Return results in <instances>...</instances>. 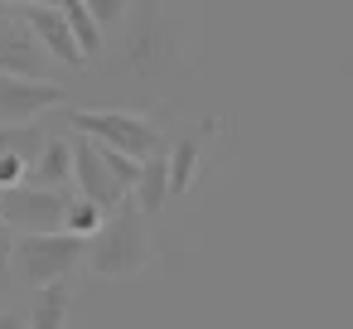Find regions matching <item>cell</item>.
<instances>
[{"label": "cell", "instance_id": "4fadbf2b", "mask_svg": "<svg viewBox=\"0 0 353 329\" xmlns=\"http://www.w3.org/2000/svg\"><path fill=\"white\" fill-rule=\"evenodd\" d=\"M102 223H107V208H97L92 199L78 194V199L63 203V232H73V237H92Z\"/></svg>", "mask_w": 353, "mask_h": 329}, {"label": "cell", "instance_id": "ac0fdd59", "mask_svg": "<svg viewBox=\"0 0 353 329\" xmlns=\"http://www.w3.org/2000/svg\"><path fill=\"white\" fill-rule=\"evenodd\" d=\"M0 329H30V319L15 315V310H0Z\"/></svg>", "mask_w": 353, "mask_h": 329}, {"label": "cell", "instance_id": "7402d4cb", "mask_svg": "<svg viewBox=\"0 0 353 329\" xmlns=\"http://www.w3.org/2000/svg\"><path fill=\"white\" fill-rule=\"evenodd\" d=\"M0 15H6V6H0Z\"/></svg>", "mask_w": 353, "mask_h": 329}, {"label": "cell", "instance_id": "7a4b0ae2", "mask_svg": "<svg viewBox=\"0 0 353 329\" xmlns=\"http://www.w3.org/2000/svg\"><path fill=\"white\" fill-rule=\"evenodd\" d=\"M83 261L92 266V276H107V281H121V276H136L141 261H145V228H141V213L131 208H117L112 223H102L92 237H88V252Z\"/></svg>", "mask_w": 353, "mask_h": 329}, {"label": "cell", "instance_id": "5b68a950", "mask_svg": "<svg viewBox=\"0 0 353 329\" xmlns=\"http://www.w3.org/2000/svg\"><path fill=\"white\" fill-rule=\"evenodd\" d=\"M63 102V88L49 78H20V73H0V126H30L49 107Z\"/></svg>", "mask_w": 353, "mask_h": 329}, {"label": "cell", "instance_id": "e0dca14e", "mask_svg": "<svg viewBox=\"0 0 353 329\" xmlns=\"http://www.w3.org/2000/svg\"><path fill=\"white\" fill-rule=\"evenodd\" d=\"M83 6L92 10V20L107 30V25H117V20H126V0H83Z\"/></svg>", "mask_w": 353, "mask_h": 329}, {"label": "cell", "instance_id": "ba28073f", "mask_svg": "<svg viewBox=\"0 0 353 329\" xmlns=\"http://www.w3.org/2000/svg\"><path fill=\"white\" fill-rule=\"evenodd\" d=\"M44 49L30 34V25H10L0 15V73H20V78H44Z\"/></svg>", "mask_w": 353, "mask_h": 329}, {"label": "cell", "instance_id": "d6986e66", "mask_svg": "<svg viewBox=\"0 0 353 329\" xmlns=\"http://www.w3.org/2000/svg\"><path fill=\"white\" fill-rule=\"evenodd\" d=\"M10 242H15V232H10L6 218H0V257H10Z\"/></svg>", "mask_w": 353, "mask_h": 329}, {"label": "cell", "instance_id": "9c48e42d", "mask_svg": "<svg viewBox=\"0 0 353 329\" xmlns=\"http://www.w3.org/2000/svg\"><path fill=\"white\" fill-rule=\"evenodd\" d=\"M73 179V141H44L39 155L25 170V184H44V189H63Z\"/></svg>", "mask_w": 353, "mask_h": 329}, {"label": "cell", "instance_id": "7c38bea8", "mask_svg": "<svg viewBox=\"0 0 353 329\" xmlns=\"http://www.w3.org/2000/svg\"><path fill=\"white\" fill-rule=\"evenodd\" d=\"M59 10H63V20H68V30H73V39H78L83 59L102 54V25L92 20V10L83 6V0H59Z\"/></svg>", "mask_w": 353, "mask_h": 329}, {"label": "cell", "instance_id": "8992f818", "mask_svg": "<svg viewBox=\"0 0 353 329\" xmlns=\"http://www.w3.org/2000/svg\"><path fill=\"white\" fill-rule=\"evenodd\" d=\"M73 179H78V194L83 199H92L97 208H121L126 203V189L112 179V170H107V160H102V150H97V141H88V136H78L73 141Z\"/></svg>", "mask_w": 353, "mask_h": 329}, {"label": "cell", "instance_id": "6da1fadb", "mask_svg": "<svg viewBox=\"0 0 353 329\" xmlns=\"http://www.w3.org/2000/svg\"><path fill=\"white\" fill-rule=\"evenodd\" d=\"M83 252H88V237H73V232L54 228V232H20L10 242L6 261H10V276L20 286H49V281L73 276Z\"/></svg>", "mask_w": 353, "mask_h": 329}, {"label": "cell", "instance_id": "2e32d148", "mask_svg": "<svg viewBox=\"0 0 353 329\" xmlns=\"http://www.w3.org/2000/svg\"><path fill=\"white\" fill-rule=\"evenodd\" d=\"M25 170H30V160H25V155H15V150H0V189H15V184H25Z\"/></svg>", "mask_w": 353, "mask_h": 329}, {"label": "cell", "instance_id": "8fae6325", "mask_svg": "<svg viewBox=\"0 0 353 329\" xmlns=\"http://www.w3.org/2000/svg\"><path fill=\"white\" fill-rule=\"evenodd\" d=\"M131 194H136V213H160L165 208V199H170V165H165V155H145L141 160V175H136Z\"/></svg>", "mask_w": 353, "mask_h": 329}, {"label": "cell", "instance_id": "9a60e30c", "mask_svg": "<svg viewBox=\"0 0 353 329\" xmlns=\"http://www.w3.org/2000/svg\"><path fill=\"white\" fill-rule=\"evenodd\" d=\"M97 150H102V160H107L112 179H117L121 189H131V184H136V175H141V160H136V155H126V150H112V146H97Z\"/></svg>", "mask_w": 353, "mask_h": 329}, {"label": "cell", "instance_id": "ffe728a7", "mask_svg": "<svg viewBox=\"0 0 353 329\" xmlns=\"http://www.w3.org/2000/svg\"><path fill=\"white\" fill-rule=\"evenodd\" d=\"M10 286H15V276H10V261L0 257V290H10Z\"/></svg>", "mask_w": 353, "mask_h": 329}, {"label": "cell", "instance_id": "44dd1931", "mask_svg": "<svg viewBox=\"0 0 353 329\" xmlns=\"http://www.w3.org/2000/svg\"><path fill=\"white\" fill-rule=\"evenodd\" d=\"M0 6H59V0H0Z\"/></svg>", "mask_w": 353, "mask_h": 329}, {"label": "cell", "instance_id": "30bf717a", "mask_svg": "<svg viewBox=\"0 0 353 329\" xmlns=\"http://www.w3.org/2000/svg\"><path fill=\"white\" fill-rule=\"evenodd\" d=\"M68 310H73V286L63 276V281L39 286V295H34L25 319H30V329H68Z\"/></svg>", "mask_w": 353, "mask_h": 329}, {"label": "cell", "instance_id": "5bb4252c", "mask_svg": "<svg viewBox=\"0 0 353 329\" xmlns=\"http://www.w3.org/2000/svg\"><path fill=\"white\" fill-rule=\"evenodd\" d=\"M165 165H170V194H184V189L194 184V170H199V141H194V136L179 141V146L165 155Z\"/></svg>", "mask_w": 353, "mask_h": 329}, {"label": "cell", "instance_id": "277c9868", "mask_svg": "<svg viewBox=\"0 0 353 329\" xmlns=\"http://www.w3.org/2000/svg\"><path fill=\"white\" fill-rule=\"evenodd\" d=\"M63 189H44V184H15L0 189V218L10 223V232H54L63 228Z\"/></svg>", "mask_w": 353, "mask_h": 329}, {"label": "cell", "instance_id": "3957f363", "mask_svg": "<svg viewBox=\"0 0 353 329\" xmlns=\"http://www.w3.org/2000/svg\"><path fill=\"white\" fill-rule=\"evenodd\" d=\"M73 131L97 141V146H112V150H126L136 160L155 155L160 150V131L145 121V117H131V112H117V107H88V112H73Z\"/></svg>", "mask_w": 353, "mask_h": 329}, {"label": "cell", "instance_id": "52a82bcc", "mask_svg": "<svg viewBox=\"0 0 353 329\" xmlns=\"http://www.w3.org/2000/svg\"><path fill=\"white\" fill-rule=\"evenodd\" d=\"M25 25H30V34L39 39V49H44L49 59H59V63H68V68H83V63H88L59 6H25Z\"/></svg>", "mask_w": 353, "mask_h": 329}]
</instances>
